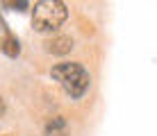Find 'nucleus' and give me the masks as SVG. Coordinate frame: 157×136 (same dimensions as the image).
I'll return each instance as SVG.
<instances>
[{"label": "nucleus", "instance_id": "f257e3e1", "mask_svg": "<svg viewBox=\"0 0 157 136\" xmlns=\"http://www.w3.org/2000/svg\"><path fill=\"white\" fill-rule=\"evenodd\" d=\"M50 75H52V79H57L59 84L64 86V91L71 97H82L86 93V89H89V84H91L89 73H86L84 66L78 64V61L57 64V66H52Z\"/></svg>", "mask_w": 157, "mask_h": 136}, {"label": "nucleus", "instance_id": "f03ea898", "mask_svg": "<svg viewBox=\"0 0 157 136\" xmlns=\"http://www.w3.org/2000/svg\"><path fill=\"white\" fill-rule=\"evenodd\" d=\"M68 9L59 0H41L32 9V27L36 32H57L66 23Z\"/></svg>", "mask_w": 157, "mask_h": 136}, {"label": "nucleus", "instance_id": "7ed1b4c3", "mask_svg": "<svg viewBox=\"0 0 157 136\" xmlns=\"http://www.w3.org/2000/svg\"><path fill=\"white\" fill-rule=\"evenodd\" d=\"M43 50L48 54H55V57H64V54H68L73 50V39L66 34H55L43 41Z\"/></svg>", "mask_w": 157, "mask_h": 136}, {"label": "nucleus", "instance_id": "20e7f679", "mask_svg": "<svg viewBox=\"0 0 157 136\" xmlns=\"http://www.w3.org/2000/svg\"><path fill=\"white\" fill-rule=\"evenodd\" d=\"M0 50L7 54V57L16 59V57L21 54V43H18V39H16L14 34L5 32V34H2V39H0Z\"/></svg>", "mask_w": 157, "mask_h": 136}, {"label": "nucleus", "instance_id": "39448f33", "mask_svg": "<svg viewBox=\"0 0 157 136\" xmlns=\"http://www.w3.org/2000/svg\"><path fill=\"white\" fill-rule=\"evenodd\" d=\"M46 136H68V127H66V120L62 116H55L50 118L46 125Z\"/></svg>", "mask_w": 157, "mask_h": 136}, {"label": "nucleus", "instance_id": "423d86ee", "mask_svg": "<svg viewBox=\"0 0 157 136\" xmlns=\"http://www.w3.org/2000/svg\"><path fill=\"white\" fill-rule=\"evenodd\" d=\"M0 30H2V23H0Z\"/></svg>", "mask_w": 157, "mask_h": 136}]
</instances>
